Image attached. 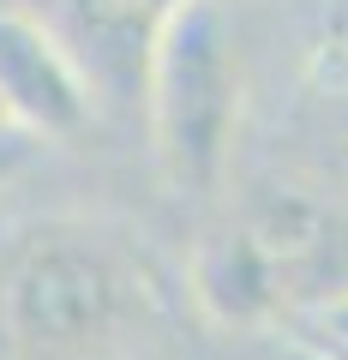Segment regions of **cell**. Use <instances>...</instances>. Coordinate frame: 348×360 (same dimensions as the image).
<instances>
[{"label":"cell","mask_w":348,"mask_h":360,"mask_svg":"<svg viewBox=\"0 0 348 360\" xmlns=\"http://www.w3.org/2000/svg\"><path fill=\"white\" fill-rule=\"evenodd\" d=\"M144 300V276L103 234L54 222L25 234L0 276V330L25 360H84L120 342Z\"/></svg>","instance_id":"1"},{"label":"cell","mask_w":348,"mask_h":360,"mask_svg":"<svg viewBox=\"0 0 348 360\" xmlns=\"http://www.w3.org/2000/svg\"><path fill=\"white\" fill-rule=\"evenodd\" d=\"M144 108L162 180L193 198L217 193L240 132V42L228 0H186L174 13L144 78Z\"/></svg>","instance_id":"2"},{"label":"cell","mask_w":348,"mask_h":360,"mask_svg":"<svg viewBox=\"0 0 348 360\" xmlns=\"http://www.w3.org/2000/svg\"><path fill=\"white\" fill-rule=\"evenodd\" d=\"M18 6L66 49L91 96L132 108L144 103L156 42L186 0H18Z\"/></svg>","instance_id":"3"},{"label":"cell","mask_w":348,"mask_h":360,"mask_svg":"<svg viewBox=\"0 0 348 360\" xmlns=\"http://www.w3.org/2000/svg\"><path fill=\"white\" fill-rule=\"evenodd\" d=\"M0 108L30 139H78L91 120V84L25 6H0Z\"/></svg>","instance_id":"4"},{"label":"cell","mask_w":348,"mask_h":360,"mask_svg":"<svg viewBox=\"0 0 348 360\" xmlns=\"http://www.w3.org/2000/svg\"><path fill=\"white\" fill-rule=\"evenodd\" d=\"M288 252L295 240L276 246L271 234H217L198 252V300L222 324H258L264 312L283 307Z\"/></svg>","instance_id":"5"},{"label":"cell","mask_w":348,"mask_h":360,"mask_svg":"<svg viewBox=\"0 0 348 360\" xmlns=\"http://www.w3.org/2000/svg\"><path fill=\"white\" fill-rule=\"evenodd\" d=\"M30 150H37V139H30L25 127H0V186L30 162Z\"/></svg>","instance_id":"6"},{"label":"cell","mask_w":348,"mask_h":360,"mask_svg":"<svg viewBox=\"0 0 348 360\" xmlns=\"http://www.w3.org/2000/svg\"><path fill=\"white\" fill-rule=\"evenodd\" d=\"M324 336H330V342H336V348L348 354V295L324 300Z\"/></svg>","instance_id":"7"},{"label":"cell","mask_w":348,"mask_h":360,"mask_svg":"<svg viewBox=\"0 0 348 360\" xmlns=\"http://www.w3.org/2000/svg\"><path fill=\"white\" fill-rule=\"evenodd\" d=\"M276 360H348V354H342V348H330V342H288Z\"/></svg>","instance_id":"8"},{"label":"cell","mask_w":348,"mask_h":360,"mask_svg":"<svg viewBox=\"0 0 348 360\" xmlns=\"http://www.w3.org/2000/svg\"><path fill=\"white\" fill-rule=\"evenodd\" d=\"M0 127H13V120H6V108H0Z\"/></svg>","instance_id":"9"},{"label":"cell","mask_w":348,"mask_h":360,"mask_svg":"<svg viewBox=\"0 0 348 360\" xmlns=\"http://www.w3.org/2000/svg\"><path fill=\"white\" fill-rule=\"evenodd\" d=\"M330 348H336V342H330Z\"/></svg>","instance_id":"10"}]
</instances>
